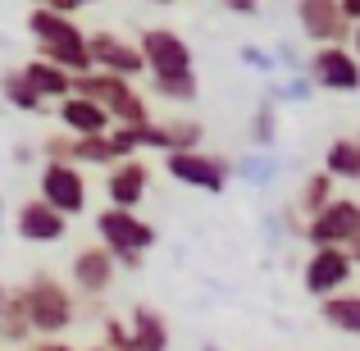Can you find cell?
Returning <instances> with one entry per match:
<instances>
[{
    "label": "cell",
    "instance_id": "6da1fadb",
    "mask_svg": "<svg viewBox=\"0 0 360 351\" xmlns=\"http://www.w3.org/2000/svg\"><path fill=\"white\" fill-rule=\"evenodd\" d=\"M27 32H32V42H37V60L60 64V69L73 73V78L91 69V60H87V32H82L69 14H55V9L37 5L32 14H27Z\"/></svg>",
    "mask_w": 360,
    "mask_h": 351
},
{
    "label": "cell",
    "instance_id": "7a4b0ae2",
    "mask_svg": "<svg viewBox=\"0 0 360 351\" xmlns=\"http://www.w3.org/2000/svg\"><path fill=\"white\" fill-rule=\"evenodd\" d=\"M18 288H23V310H27L32 333L55 338V333L78 324V297H73V288H64L55 274H32V279L18 283Z\"/></svg>",
    "mask_w": 360,
    "mask_h": 351
},
{
    "label": "cell",
    "instance_id": "3957f363",
    "mask_svg": "<svg viewBox=\"0 0 360 351\" xmlns=\"http://www.w3.org/2000/svg\"><path fill=\"white\" fill-rule=\"evenodd\" d=\"M73 91L78 96H87V101H96L101 110H105L115 123H123V128H146L150 119V106H146V96L137 91V82H128V78H115V73H96V69H87V73H78L73 78Z\"/></svg>",
    "mask_w": 360,
    "mask_h": 351
},
{
    "label": "cell",
    "instance_id": "277c9868",
    "mask_svg": "<svg viewBox=\"0 0 360 351\" xmlns=\"http://www.w3.org/2000/svg\"><path fill=\"white\" fill-rule=\"evenodd\" d=\"M37 196H41L51 210H60L64 219H78L87 210V178L78 165H64V160H46L41 178H37Z\"/></svg>",
    "mask_w": 360,
    "mask_h": 351
},
{
    "label": "cell",
    "instance_id": "5b68a950",
    "mask_svg": "<svg viewBox=\"0 0 360 351\" xmlns=\"http://www.w3.org/2000/svg\"><path fill=\"white\" fill-rule=\"evenodd\" d=\"M96 237L110 255H146L155 246V229L137 210H115V205L96 215Z\"/></svg>",
    "mask_w": 360,
    "mask_h": 351
},
{
    "label": "cell",
    "instance_id": "8992f818",
    "mask_svg": "<svg viewBox=\"0 0 360 351\" xmlns=\"http://www.w3.org/2000/svg\"><path fill=\"white\" fill-rule=\"evenodd\" d=\"M137 51L150 78H187L192 73V46L174 27H146L137 37Z\"/></svg>",
    "mask_w": 360,
    "mask_h": 351
},
{
    "label": "cell",
    "instance_id": "52a82bcc",
    "mask_svg": "<svg viewBox=\"0 0 360 351\" xmlns=\"http://www.w3.org/2000/svg\"><path fill=\"white\" fill-rule=\"evenodd\" d=\"M87 60H91V69H96V73H115V78H128V82L146 73L137 42H128L123 32H110V27L87 32Z\"/></svg>",
    "mask_w": 360,
    "mask_h": 351
},
{
    "label": "cell",
    "instance_id": "ba28073f",
    "mask_svg": "<svg viewBox=\"0 0 360 351\" xmlns=\"http://www.w3.org/2000/svg\"><path fill=\"white\" fill-rule=\"evenodd\" d=\"M352 274H356V264L347 260L342 246H315L310 260L301 264V288L324 301V297H333V292H347Z\"/></svg>",
    "mask_w": 360,
    "mask_h": 351
},
{
    "label": "cell",
    "instance_id": "9c48e42d",
    "mask_svg": "<svg viewBox=\"0 0 360 351\" xmlns=\"http://www.w3.org/2000/svg\"><path fill=\"white\" fill-rule=\"evenodd\" d=\"M165 174L183 187H196V192H224L229 187V160L205 155V151H174L165 155Z\"/></svg>",
    "mask_w": 360,
    "mask_h": 351
},
{
    "label": "cell",
    "instance_id": "30bf717a",
    "mask_svg": "<svg viewBox=\"0 0 360 351\" xmlns=\"http://www.w3.org/2000/svg\"><path fill=\"white\" fill-rule=\"evenodd\" d=\"M115 279H119V264H115V255L105 251L101 242H91V246H82L78 255H73V264H69V283H73V297H87V301H101L110 288H115Z\"/></svg>",
    "mask_w": 360,
    "mask_h": 351
},
{
    "label": "cell",
    "instance_id": "8fae6325",
    "mask_svg": "<svg viewBox=\"0 0 360 351\" xmlns=\"http://www.w3.org/2000/svg\"><path fill=\"white\" fill-rule=\"evenodd\" d=\"M356 229H360V201H352V196H333L319 215H310L301 233H306L310 246H347Z\"/></svg>",
    "mask_w": 360,
    "mask_h": 351
},
{
    "label": "cell",
    "instance_id": "7c38bea8",
    "mask_svg": "<svg viewBox=\"0 0 360 351\" xmlns=\"http://www.w3.org/2000/svg\"><path fill=\"white\" fill-rule=\"evenodd\" d=\"M297 23L306 42L315 46H347V37H352V23L342 18L338 0H297Z\"/></svg>",
    "mask_w": 360,
    "mask_h": 351
},
{
    "label": "cell",
    "instance_id": "4fadbf2b",
    "mask_svg": "<svg viewBox=\"0 0 360 351\" xmlns=\"http://www.w3.org/2000/svg\"><path fill=\"white\" fill-rule=\"evenodd\" d=\"M310 82L324 91H360V60L347 46H315V55H310Z\"/></svg>",
    "mask_w": 360,
    "mask_h": 351
},
{
    "label": "cell",
    "instance_id": "5bb4252c",
    "mask_svg": "<svg viewBox=\"0 0 360 351\" xmlns=\"http://www.w3.org/2000/svg\"><path fill=\"white\" fill-rule=\"evenodd\" d=\"M146 192H150V165L141 155H128V160H119V165H110L105 196H110L115 210H137V205L146 201Z\"/></svg>",
    "mask_w": 360,
    "mask_h": 351
},
{
    "label": "cell",
    "instance_id": "9a60e30c",
    "mask_svg": "<svg viewBox=\"0 0 360 351\" xmlns=\"http://www.w3.org/2000/svg\"><path fill=\"white\" fill-rule=\"evenodd\" d=\"M14 233L23 237V242L55 246V242H64V233H69V219H64L60 210H51L41 196H32V201L18 205V215H14Z\"/></svg>",
    "mask_w": 360,
    "mask_h": 351
},
{
    "label": "cell",
    "instance_id": "2e32d148",
    "mask_svg": "<svg viewBox=\"0 0 360 351\" xmlns=\"http://www.w3.org/2000/svg\"><path fill=\"white\" fill-rule=\"evenodd\" d=\"M115 351H169V324L155 306H132L123 319V343Z\"/></svg>",
    "mask_w": 360,
    "mask_h": 351
},
{
    "label": "cell",
    "instance_id": "e0dca14e",
    "mask_svg": "<svg viewBox=\"0 0 360 351\" xmlns=\"http://www.w3.org/2000/svg\"><path fill=\"white\" fill-rule=\"evenodd\" d=\"M55 119H60V128L69 132V137H101V132L115 128V119H110L96 101L78 96V91H69L64 101H55Z\"/></svg>",
    "mask_w": 360,
    "mask_h": 351
},
{
    "label": "cell",
    "instance_id": "ac0fdd59",
    "mask_svg": "<svg viewBox=\"0 0 360 351\" xmlns=\"http://www.w3.org/2000/svg\"><path fill=\"white\" fill-rule=\"evenodd\" d=\"M18 73H23V82H27V87H32L41 101H64V96L73 91V73H64L60 64H51V60H27Z\"/></svg>",
    "mask_w": 360,
    "mask_h": 351
},
{
    "label": "cell",
    "instance_id": "d6986e66",
    "mask_svg": "<svg viewBox=\"0 0 360 351\" xmlns=\"http://www.w3.org/2000/svg\"><path fill=\"white\" fill-rule=\"evenodd\" d=\"M319 319L347 338H360V292H333L319 301Z\"/></svg>",
    "mask_w": 360,
    "mask_h": 351
},
{
    "label": "cell",
    "instance_id": "ffe728a7",
    "mask_svg": "<svg viewBox=\"0 0 360 351\" xmlns=\"http://www.w3.org/2000/svg\"><path fill=\"white\" fill-rule=\"evenodd\" d=\"M324 174L333 178H347V183H360V132L356 137H338L333 146L324 151Z\"/></svg>",
    "mask_w": 360,
    "mask_h": 351
},
{
    "label": "cell",
    "instance_id": "44dd1931",
    "mask_svg": "<svg viewBox=\"0 0 360 351\" xmlns=\"http://www.w3.org/2000/svg\"><path fill=\"white\" fill-rule=\"evenodd\" d=\"M27 338H32V324H27V310H23V288H9L5 310H0V343L23 347Z\"/></svg>",
    "mask_w": 360,
    "mask_h": 351
},
{
    "label": "cell",
    "instance_id": "7402d4cb",
    "mask_svg": "<svg viewBox=\"0 0 360 351\" xmlns=\"http://www.w3.org/2000/svg\"><path fill=\"white\" fill-rule=\"evenodd\" d=\"M328 201H333V178L319 169V174H310L306 183H301V192H297V215H306V219H310V215H319Z\"/></svg>",
    "mask_w": 360,
    "mask_h": 351
},
{
    "label": "cell",
    "instance_id": "603a6c76",
    "mask_svg": "<svg viewBox=\"0 0 360 351\" xmlns=\"http://www.w3.org/2000/svg\"><path fill=\"white\" fill-rule=\"evenodd\" d=\"M160 128H165V155H174V151H201L205 128L196 119H169Z\"/></svg>",
    "mask_w": 360,
    "mask_h": 351
},
{
    "label": "cell",
    "instance_id": "cb8c5ba5",
    "mask_svg": "<svg viewBox=\"0 0 360 351\" xmlns=\"http://www.w3.org/2000/svg\"><path fill=\"white\" fill-rule=\"evenodd\" d=\"M0 96H5L14 110H23V115H37V110H46V101L37 96L32 87H27V82H23V73H18V69H9L5 78H0Z\"/></svg>",
    "mask_w": 360,
    "mask_h": 351
},
{
    "label": "cell",
    "instance_id": "d4e9b609",
    "mask_svg": "<svg viewBox=\"0 0 360 351\" xmlns=\"http://www.w3.org/2000/svg\"><path fill=\"white\" fill-rule=\"evenodd\" d=\"M150 91L160 101H174V106H192L201 87H196V73H187V78H150Z\"/></svg>",
    "mask_w": 360,
    "mask_h": 351
},
{
    "label": "cell",
    "instance_id": "484cf974",
    "mask_svg": "<svg viewBox=\"0 0 360 351\" xmlns=\"http://www.w3.org/2000/svg\"><path fill=\"white\" fill-rule=\"evenodd\" d=\"M219 5L229 9V14H246V18L260 14V0H219Z\"/></svg>",
    "mask_w": 360,
    "mask_h": 351
},
{
    "label": "cell",
    "instance_id": "4316f807",
    "mask_svg": "<svg viewBox=\"0 0 360 351\" xmlns=\"http://www.w3.org/2000/svg\"><path fill=\"white\" fill-rule=\"evenodd\" d=\"M27 351H78L73 343H64V338H46V343H32Z\"/></svg>",
    "mask_w": 360,
    "mask_h": 351
},
{
    "label": "cell",
    "instance_id": "83f0119b",
    "mask_svg": "<svg viewBox=\"0 0 360 351\" xmlns=\"http://www.w3.org/2000/svg\"><path fill=\"white\" fill-rule=\"evenodd\" d=\"M32 5H41V9H55V14H69V18H73V0H32Z\"/></svg>",
    "mask_w": 360,
    "mask_h": 351
},
{
    "label": "cell",
    "instance_id": "f1b7e54d",
    "mask_svg": "<svg viewBox=\"0 0 360 351\" xmlns=\"http://www.w3.org/2000/svg\"><path fill=\"white\" fill-rule=\"evenodd\" d=\"M342 251H347V260H352V264H356V269H360V229L352 233V242H347V246H342Z\"/></svg>",
    "mask_w": 360,
    "mask_h": 351
},
{
    "label": "cell",
    "instance_id": "f546056e",
    "mask_svg": "<svg viewBox=\"0 0 360 351\" xmlns=\"http://www.w3.org/2000/svg\"><path fill=\"white\" fill-rule=\"evenodd\" d=\"M342 5V18L347 23H360V0H338Z\"/></svg>",
    "mask_w": 360,
    "mask_h": 351
},
{
    "label": "cell",
    "instance_id": "4dcf8cb0",
    "mask_svg": "<svg viewBox=\"0 0 360 351\" xmlns=\"http://www.w3.org/2000/svg\"><path fill=\"white\" fill-rule=\"evenodd\" d=\"M269 119H274V110H269V106H264V110H260V123H255V137H260V141H264V137H269Z\"/></svg>",
    "mask_w": 360,
    "mask_h": 351
},
{
    "label": "cell",
    "instance_id": "1f68e13d",
    "mask_svg": "<svg viewBox=\"0 0 360 351\" xmlns=\"http://www.w3.org/2000/svg\"><path fill=\"white\" fill-rule=\"evenodd\" d=\"M352 46H356L352 55H356V60H360V23H352Z\"/></svg>",
    "mask_w": 360,
    "mask_h": 351
},
{
    "label": "cell",
    "instance_id": "d6a6232c",
    "mask_svg": "<svg viewBox=\"0 0 360 351\" xmlns=\"http://www.w3.org/2000/svg\"><path fill=\"white\" fill-rule=\"evenodd\" d=\"M5 297H9V288H5V283H0V310H5Z\"/></svg>",
    "mask_w": 360,
    "mask_h": 351
},
{
    "label": "cell",
    "instance_id": "836d02e7",
    "mask_svg": "<svg viewBox=\"0 0 360 351\" xmlns=\"http://www.w3.org/2000/svg\"><path fill=\"white\" fill-rule=\"evenodd\" d=\"M82 5H91V0H73V9H82Z\"/></svg>",
    "mask_w": 360,
    "mask_h": 351
},
{
    "label": "cell",
    "instance_id": "e575fe53",
    "mask_svg": "<svg viewBox=\"0 0 360 351\" xmlns=\"http://www.w3.org/2000/svg\"><path fill=\"white\" fill-rule=\"evenodd\" d=\"M150 5H174V0H150Z\"/></svg>",
    "mask_w": 360,
    "mask_h": 351
},
{
    "label": "cell",
    "instance_id": "d590c367",
    "mask_svg": "<svg viewBox=\"0 0 360 351\" xmlns=\"http://www.w3.org/2000/svg\"><path fill=\"white\" fill-rule=\"evenodd\" d=\"M87 351H110V347H101V343H96V347H87Z\"/></svg>",
    "mask_w": 360,
    "mask_h": 351
},
{
    "label": "cell",
    "instance_id": "8d00e7d4",
    "mask_svg": "<svg viewBox=\"0 0 360 351\" xmlns=\"http://www.w3.org/2000/svg\"><path fill=\"white\" fill-rule=\"evenodd\" d=\"M205 351H214V347H205Z\"/></svg>",
    "mask_w": 360,
    "mask_h": 351
}]
</instances>
